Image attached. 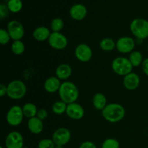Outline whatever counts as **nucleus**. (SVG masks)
Wrapping results in <instances>:
<instances>
[{
  "label": "nucleus",
  "instance_id": "nucleus-25",
  "mask_svg": "<svg viewBox=\"0 0 148 148\" xmlns=\"http://www.w3.org/2000/svg\"><path fill=\"white\" fill-rule=\"evenodd\" d=\"M25 49V44L21 40H14L12 43L11 50L12 53L15 55H21L24 53Z\"/></svg>",
  "mask_w": 148,
  "mask_h": 148
},
{
  "label": "nucleus",
  "instance_id": "nucleus-2",
  "mask_svg": "<svg viewBox=\"0 0 148 148\" xmlns=\"http://www.w3.org/2000/svg\"><path fill=\"white\" fill-rule=\"evenodd\" d=\"M60 99L66 104L75 103L79 97V90L75 83L66 81L62 83L59 90Z\"/></svg>",
  "mask_w": 148,
  "mask_h": 148
},
{
  "label": "nucleus",
  "instance_id": "nucleus-13",
  "mask_svg": "<svg viewBox=\"0 0 148 148\" xmlns=\"http://www.w3.org/2000/svg\"><path fill=\"white\" fill-rule=\"evenodd\" d=\"M66 114L68 117L74 120H79L85 115V110L80 104L72 103L67 104Z\"/></svg>",
  "mask_w": 148,
  "mask_h": 148
},
{
  "label": "nucleus",
  "instance_id": "nucleus-11",
  "mask_svg": "<svg viewBox=\"0 0 148 148\" xmlns=\"http://www.w3.org/2000/svg\"><path fill=\"white\" fill-rule=\"evenodd\" d=\"M135 47V41L130 36H123L117 40L116 49L121 53H131Z\"/></svg>",
  "mask_w": 148,
  "mask_h": 148
},
{
  "label": "nucleus",
  "instance_id": "nucleus-8",
  "mask_svg": "<svg viewBox=\"0 0 148 148\" xmlns=\"http://www.w3.org/2000/svg\"><path fill=\"white\" fill-rule=\"evenodd\" d=\"M7 31L11 37L12 40H21L25 34V29L21 23L17 20H11L7 25Z\"/></svg>",
  "mask_w": 148,
  "mask_h": 148
},
{
  "label": "nucleus",
  "instance_id": "nucleus-3",
  "mask_svg": "<svg viewBox=\"0 0 148 148\" xmlns=\"http://www.w3.org/2000/svg\"><path fill=\"white\" fill-rule=\"evenodd\" d=\"M7 86V95L12 100H20L27 92L26 85L20 79H14L10 82Z\"/></svg>",
  "mask_w": 148,
  "mask_h": 148
},
{
  "label": "nucleus",
  "instance_id": "nucleus-5",
  "mask_svg": "<svg viewBox=\"0 0 148 148\" xmlns=\"http://www.w3.org/2000/svg\"><path fill=\"white\" fill-rule=\"evenodd\" d=\"M112 69L116 75L119 76H126L132 72L133 66L129 59L123 56H118L113 60Z\"/></svg>",
  "mask_w": 148,
  "mask_h": 148
},
{
  "label": "nucleus",
  "instance_id": "nucleus-10",
  "mask_svg": "<svg viewBox=\"0 0 148 148\" xmlns=\"http://www.w3.org/2000/svg\"><path fill=\"white\" fill-rule=\"evenodd\" d=\"M7 148H23L24 147V139L21 133L17 131L10 132L5 140Z\"/></svg>",
  "mask_w": 148,
  "mask_h": 148
},
{
  "label": "nucleus",
  "instance_id": "nucleus-30",
  "mask_svg": "<svg viewBox=\"0 0 148 148\" xmlns=\"http://www.w3.org/2000/svg\"><path fill=\"white\" fill-rule=\"evenodd\" d=\"M56 145L52 139H43L40 140L38 145V148H54Z\"/></svg>",
  "mask_w": 148,
  "mask_h": 148
},
{
  "label": "nucleus",
  "instance_id": "nucleus-19",
  "mask_svg": "<svg viewBox=\"0 0 148 148\" xmlns=\"http://www.w3.org/2000/svg\"><path fill=\"white\" fill-rule=\"evenodd\" d=\"M51 31L47 27L40 26L36 27L33 33V36L37 41L43 42L49 40L51 35Z\"/></svg>",
  "mask_w": 148,
  "mask_h": 148
},
{
  "label": "nucleus",
  "instance_id": "nucleus-12",
  "mask_svg": "<svg viewBox=\"0 0 148 148\" xmlns=\"http://www.w3.org/2000/svg\"><path fill=\"white\" fill-rule=\"evenodd\" d=\"M75 54L79 62H88L92 59V51L88 45L85 43H80L75 48Z\"/></svg>",
  "mask_w": 148,
  "mask_h": 148
},
{
  "label": "nucleus",
  "instance_id": "nucleus-15",
  "mask_svg": "<svg viewBox=\"0 0 148 148\" xmlns=\"http://www.w3.org/2000/svg\"><path fill=\"white\" fill-rule=\"evenodd\" d=\"M88 10L86 7L82 4H76L72 6L69 10V14L73 20H82L86 17Z\"/></svg>",
  "mask_w": 148,
  "mask_h": 148
},
{
  "label": "nucleus",
  "instance_id": "nucleus-36",
  "mask_svg": "<svg viewBox=\"0 0 148 148\" xmlns=\"http://www.w3.org/2000/svg\"><path fill=\"white\" fill-rule=\"evenodd\" d=\"M54 148H64L63 146H57L56 145V147H55Z\"/></svg>",
  "mask_w": 148,
  "mask_h": 148
},
{
  "label": "nucleus",
  "instance_id": "nucleus-9",
  "mask_svg": "<svg viewBox=\"0 0 148 148\" xmlns=\"http://www.w3.org/2000/svg\"><path fill=\"white\" fill-rule=\"evenodd\" d=\"M71 139V132L68 129L60 127L55 130L52 135V140L57 146H64Z\"/></svg>",
  "mask_w": 148,
  "mask_h": 148
},
{
  "label": "nucleus",
  "instance_id": "nucleus-21",
  "mask_svg": "<svg viewBox=\"0 0 148 148\" xmlns=\"http://www.w3.org/2000/svg\"><path fill=\"white\" fill-rule=\"evenodd\" d=\"M22 108H23L24 116L27 118L31 119L37 116L38 110L36 106L33 103H26Z\"/></svg>",
  "mask_w": 148,
  "mask_h": 148
},
{
  "label": "nucleus",
  "instance_id": "nucleus-24",
  "mask_svg": "<svg viewBox=\"0 0 148 148\" xmlns=\"http://www.w3.org/2000/svg\"><path fill=\"white\" fill-rule=\"evenodd\" d=\"M66 108H67V104L62 100L56 101L52 105V111L56 115H62L66 113Z\"/></svg>",
  "mask_w": 148,
  "mask_h": 148
},
{
  "label": "nucleus",
  "instance_id": "nucleus-35",
  "mask_svg": "<svg viewBox=\"0 0 148 148\" xmlns=\"http://www.w3.org/2000/svg\"><path fill=\"white\" fill-rule=\"evenodd\" d=\"M7 93V86H6L4 84L0 85V96L3 97Z\"/></svg>",
  "mask_w": 148,
  "mask_h": 148
},
{
  "label": "nucleus",
  "instance_id": "nucleus-18",
  "mask_svg": "<svg viewBox=\"0 0 148 148\" xmlns=\"http://www.w3.org/2000/svg\"><path fill=\"white\" fill-rule=\"evenodd\" d=\"M27 128L32 134H40L43 130V121L38 118L37 116L29 119L28 121H27Z\"/></svg>",
  "mask_w": 148,
  "mask_h": 148
},
{
  "label": "nucleus",
  "instance_id": "nucleus-29",
  "mask_svg": "<svg viewBox=\"0 0 148 148\" xmlns=\"http://www.w3.org/2000/svg\"><path fill=\"white\" fill-rule=\"evenodd\" d=\"M11 39V37H10L7 30H5L4 28H1L0 30V43L1 45L7 44Z\"/></svg>",
  "mask_w": 148,
  "mask_h": 148
},
{
  "label": "nucleus",
  "instance_id": "nucleus-6",
  "mask_svg": "<svg viewBox=\"0 0 148 148\" xmlns=\"http://www.w3.org/2000/svg\"><path fill=\"white\" fill-rule=\"evenodd\" d=\"M24 114L23 111V108L20 106H13L7 111L6 119L7 123L12 127L19 126L23 121Z\"/></svg>",
  "mask_w": 148,
  "mask_h": 148
},
{
  "label": "nucleus",
  "instance_id": "nucleus-17",
  "mask_svg": "<svg viewBox=\"0 0 148 148\" xmlns=\"http://www.w3.org/2000/svg\"><path fill=\"white\" fill-rule=\"evenodd\" d=\"M56 77L60 80H66L69 79L72 74V69L68 64H61L56 67Z\"/></svg>",
  "mask_w": 148,
  "mask_h": 148
},
{
  "label": "nucleus",
  "instance_id": "nucleus-20",
  "mask_svg": "<svg viewBox=\"0 0 148 148\" xmlns=\"http://www.w3.org/2000/svg\"><path fill=\"white\" fill-rule=\"evenodd\" d=\"M92 105L95 109L103 111L107 106V100L105 95L101 92L95 94L92 98Z\"/></svg>",
  "mask_w": 148,
  "mask_h": 148
},
{
  "label": "nucleus",
  "instance_id": "nucleus-23",
  "mask_svg": "<svg viewBox=\"0 0 148 148\" xmlns=\"http://www.w3.org/2000/svg\"><path fill=\"white\" fill-rule=\"evenodd\" d=\"M129 60L131 62L133 67L140 66L144 61L143 54L138 51H133L132 52H131L130 54V57H129Z\"/></svg>",
  "mask_w": 148,
  "mask_h": 148
},
{
  "label": "nucleus",
  "instance_id": "nucleus-16",
  "mask_svg": "<svg viewBox=\"0 0 148 148\" xmlns=\"http://www.w3.org/2000/svg\"><path fill=\"white\" fill-rule=\"evenodd\" d=\"M62 85L61 80L58 77H50L44 82V89L49 93H55L59 92L60 87Z\"/></svg>",
  "mask_w": 148,
  "mask_h": 148
},
{
  "label": "nucleus",
  "instance_id": "nucleus-28",
  "mask_svg": "<svg viewBox=\"0 0 148 148\" xmlns=\"http://www.w3.org/2000/svg\"><path fill=\"white\" fill-rule=\"evenodd\" d=\"M119 143L114 138H108L103 143L101 148H119Z\"/></svg>",
  "mask_w": 148,
  "mask_h": 148
},
{
  "label": "nucleus",
  "instance_id": "nucleus-39",
  "mask_svg": "<svg viewBox=\"0 0 148 148\" xmlns=\"http://www.w3.org/2000/svg\"><path fill=\"white\" fill-rule=\"evenodd\" d=\"M147 51H148V46H147Z\"/></svg>",
  "mask_w": 148,
  "mask_h": 148
},
{
  "label": "nucleus",
  "instance_id": "nucleus-1",
  "mask_svg": "<svg viewBox=\"0 0 148 148\" xmlns=\"http://www.w3.org/2000/svg\"><path fill=\"white\" fill-rule=\"evenodd\" d=\"M126 111L124 106L119 103H111L107 104L102 111V115L107 121L110 123L119 122L125 116Z\"/></svg>",
  "mask_w": 148,
  "mask_h": 148
},
{
  "label": "nucleus",
  "instance_id": "nucleus-38",
  "mask_svg": "<svg viewBox=\"0 0 148 148\" xmlns=\"http://www.w3.org/2000/svg\"><path fill=\"white\" fill-rule=\"evenodd\" d=\"M23 148H27V147H23Z\"/></svg>",
  "mask_w": 148,
  "mask_h": 148
},
{
  "label": "nucleus",
  "instance_id": "nucleus-32",
  "mask_svg": "<svg viewBox=\"0 0 148 148\" xmlns=\"http://www.w3.org/2000/svg\"><path fill=\"white\" fill-rule=\"evenodd\" d=\"M36 116L40 119H41L42 121H43L48 117V111L45 108H40L38 111Z\"/></svg>",
  "mask_w": 148,
  "mask_h": 148
},
{
  "label": "nucleus",
  "instance_id": "nucleus-26",
  "mask_svg": "<svg viewBox=\"0 0 148 148\" xmlns=\"http://www.w3.org/2000/svg\"><path fill=\"white\" fill-rule=\"evenodd\" d=\"M7 5L10 12L17 13L23 9V4L21 0H9Z\"/></svg>",
  "mask_w": 148,
  "mask_h": 148
},
{
  "label": "nucleus",
  "instance_id": "nucleus-14",
  "mask_svg": "<svg viewBox=\"0 0 148 148\" xmlns=\"http://www.w3.org/2000/svg\"><path fill=\"white\" fill-rule=\"evenodd\" d=\"M140 78L137 74L131 72L124 77L123 84L126 89L129 90H134L140 86Z\"/></svg>",
  "mask_w": 148,
  "mask_h": 148
},
{
  "label": "nucleus",
  "instance_id": "nucleus-37",
  "mask_svg": "<svg viewBox=\"0 0 148 148\" xmlns=\"http://www.w3.org/2000/svg\"><path fill=\"white\" fill-rule=\"evenodd\" d=\"M0 148H4V147H3L2 146H1V147H0Z\"/></svg>",
  "mask_w": 148,
  "mask_h": 148
},
{
  "label": "nucleus",
  "instance_id": "nucleus-33",
  "mask_svg": "<svg viewBox=\"0 0 148 148\" xmlns=\"http://www.w3.org/2000/svg\"><path fill=\"white\" fill-rule=\"evenodd\" d=\"M79 148H97V147L92 142L85 141L80 145Z\"/></svg>",
  "mask_w": 148,
  "mask_h": 148
},
{
  "label": "nucleus",
  "instance_id": "nucleus-22",
  "mask_svg": "<svg viewBox=\"0 0 148 148\" xmlns=\"http://www.w3.org/2000/svg\"><path fill=\"white\" fill-rule=\"evenodd\" d=\"M99 46L103 51L109 52L115 49L116 46V43L111 38H105L100 41Z\"/></svg>",
  "mask_w": 148,
  "mask_h": 148
},
{
  "label": "nucleus",
  "instance_id": "nucleus-27",
  "mask_svg": "<svg viewBox=\"0 0 148 148\" xmlns=\"http://www.w3.org/2000/svg\"><path fill=\"white\" fill-rule=\"evenodd\" d=\"M64 26L63 20L59 17H56L52 20L51 23V29L53 32H60Z\"/></svg>",
  "mask_w": 148,
  "mask_h": 148
},
{
  "label": "nucleus",
  "instance_id": "nucleus-34",
  "mask_svg": "<svg viewBox=\"0 0 148 148\" xmlns=\"http://www.w3.org/2000/svg\"><path fill=\"white\" fill-rule=\"evenodd\" d=\"M142 66H143V72H145V74L147 76H148V58L143 61V64H142Z\"/></svg>",
  "mask_w": 148,
  "mask_h": 148
},
{
  "label": "nucleus",
  "instance_id": "nucleus-31",
  "mask_svg": "<svg viewBox=\"0 0 148 148\" xmlns=\"http://www.w3.org/2000/svg\"><path fill=\"white\" fill-rule=\"evenodd\" d=\"M9 12H10V10L7 7V5H5L4 4H1L0 5V18H1V20H3L8 16Z\"/></svg>",
  "mask_w": 148,
  "mask_h": 148
},
{
  "label": "nucleus",
  "instance_id": "nucleus-4",
  "mask_svg": "<svg viewBox=\"0 0 148 148\" xmlns=\"http://www.w3.org/2000/svg\"><path fill=\"white\" fill-rule=\"evenodd\" d=\"M131 33L140 40L148 38V21L143 18H136L130 24Z\"/></svg>",
  "mask_w": 148,
  "mask_h": 148
},
{
  "label": "nucleus",
  "instance_id": "nucleus-7",
  "mask_svg": "<svg viewBox=\"0 0 148 148\" xmlns=\"http://www.w3.org/2000/svg\"><path fill=\"white\" fill-rule=\"evenodd\" d=\"M49 46L56 50H63L67 46L68 40L61 32H52L48 40Z\"/></svg>",
  "mask_w": 148,
  "mask_h": 148
}]
</instances>
